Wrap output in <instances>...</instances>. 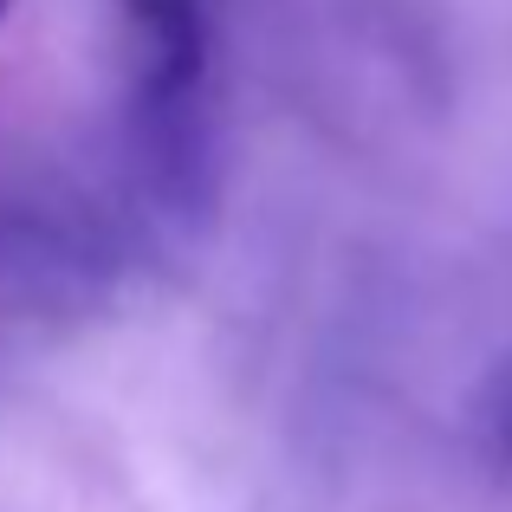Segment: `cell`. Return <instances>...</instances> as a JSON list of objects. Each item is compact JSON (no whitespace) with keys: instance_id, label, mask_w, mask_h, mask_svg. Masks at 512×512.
<instances>
[{"instance_id":"obj_1","label":"cell","mask_w":512,"mask_h":512,"mask_svg":"<svg viewBox=\"0 0 512 512\" xmlns=\"http://www.w3.org/2000/svg\"><path fill=\"white\" fill-rule=\"evenodd\" d=\"M487 415H493V441L512 454V363L500 370V383H493V409Z\"/></svg>"},{"instance_id":"obj_2","label":"cell","mask_w":512,"mask_h":512,"mask_svg":"<svg viewBox=\"0 0 512 512\" xmlns=\"http://www.w3.org/2000/svg\"><path fill=\"white\" fill-rule=\"evenodd\" d=\"M7 7H13V0H0V13H7Z\"/></svg>"}]
</instances>
